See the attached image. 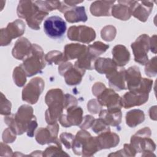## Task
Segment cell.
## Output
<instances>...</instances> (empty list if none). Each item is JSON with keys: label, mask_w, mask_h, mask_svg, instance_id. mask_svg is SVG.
<instances>
[{"label": "cell", "mask_w": 157, "mask_h": 157, "mask_svg": "<svg viewBox=\"0 0 157 157\" xmlns=\"http://www.w3.org/2000/svg\"><path fill=\"white\" fill-rule=\"evenodd\" d=\"M115 2V1H96L90 6V12L96 17L110 16L112 7Z\"/></svg>", "instance_id": "cell-24"}, {"label": "cell", "mask_w": 157, "mask_h": 157, "mask_svg": "<svg viewBox=\"0 0 157 157\" xmlns=\"http://www.w3.org/2000/svg\"><path fill=\"white\" fill-rule=\"evenodd\" d=\"M75 136L68 132H63L59 136V140L67 149L72 148Z\"/></svg>", "instance_id": "cell-39"}, {"label": "cell", "mask_w": 157, "mask_h": 157, "mask_svg": "<svg viewBox=\"0 0 157 157\" xmlns=\"http://www.w3.org/2000/svg\"><path fill=\"white\" fill-rule=\"evenodd\" d=\"M44 53L41 47L34 44L30 53L20 64L25 70L27 77H32L40 73L45 67Z\"/></svg>", "instance_id": "cell-6"}, {"label": "cell", "mask_w": 157, "mask_h": 157, "mask_svg": "<svg viewBox=\"0 0 157 157\" xmlns=\"http://www.w3.org/2000/svg\"><path fill=\"white\" fill-rule=\"evenodd\" d=\"M25 31V24L20 19L9 23L6 28L1 29L0 44L1 46L9 45L12 39L20 37Z\"/></svg>", "instance_id": "cell-8"}, {"label": "cell", "mask_w": 157, "mask_h": 157, "mask_svg": "<svg viewBox=\"0 0 157 157\" xmlns=\"http://www.w3.org/2000/svg\"><path fill=\"white\" fill-rule=\"evenodd\" d=\"M106 87L104 84H103L101 82H96L94 84V85L92 87V93L93 94L97 97L101 92L102 91L105 89Z\"/></svg>", "instance_id": "cell-45"}, {"label": "cell", "mask_w": 157, "mask_h": 157, "mask_svg": "<svg viewBox=\"0 0 157 157\" xmlns=\"http://www.w3.org/2000/svg\"><path fill=\"white\" fill-rule=\"evenodd\" d=\"M59 130V127L57 122L52 124H48L45 128H40L35 134L36 140L40 145L49 144L60 145L61 142L58 139Z\"/></svg>", "instance_id": "cell-12"}, {"label": "cell", "mask_w": 157, "mask_h": 157, "mask_svg": "<svg viewBox=\"0 0 157 157\" xmlns=\"http://www.w3.org/2000/svg\"><path fill=\"white\" fill-rule=\"evenodd\" d=\"M85 71V70L75 67L72 63L67 61L61 63L58 66L59 75L64 77L65 82L70 86L80 83Z\"/></svg>", "instance_id": "cell-9"}, {"label": "cell", "mask_w": 157, "mask_h": 157, "mask_svg": "<svg viewBox=\"0 0 157 157\" xmlns=\"http://www.w3.org/2000/svg\"><path fill=\"white\" fill-rule=\"evenodd\" d=\"M151 132L148 127H145L132 136L130 145L136 152L142 153V156H155L153 151L156 149V144L150 138Z\"/></svg>", "instance_id": "cell-5"}, {"label": "cell", "mask_w": 157, "mask_h": 157, "mask_svg": "<svg viewBox=\"0 0 157 157\" xmlns=\"http://www.w3.org/2000/svg\"><path fill=\"white\" fill-rule=\"evenodd\" d=\"M126 88L130 91H136L142 82V78L139 67L132 66L125 71Z\"/></svg>", "instance_id": "cell-18"}, {"label": "cell", "mask_w": 157, "mask_h": 157, "mask_svg": "<svg viewBox=\"0 0 157 157\" xmlns=\"http://www.w3.org/2000/svg\"><path fill=\"white\" fill-rule=\"evenodd\" d=\"M77 99L75 97L69 94H64V109H67V108L77 105Z\"/></svg>", "instance_id": "cell-43"}, {"label": "cell", "mask_w": 157, "mask_h": 157, "mask_svg": "<svg viewBox=\"0 0 157 157\" xmlns=\"http://www.w3.org/2000/svg\"><path fill=\"white\" fill-rule=\"evenodd\" d=\"M17 13L19 18L25 19L29 28L39 30L40 23L49 12L42 1H20Z\"/></svg>", "instance_id": "cell-2"}, {"label": "cell", "mask_w": 157, "mask_h": 157, "mask_svg": "<svg viewBox=\"0 0 157 157\" xmlns=\"http://www.w3.org/2000/svg\"><path fill=\"white\" fill-rule=\"evenodd\" d=\"M118 67L113 59L109 58H98L94 64V69L101 74H105V76L113 72Z\"/></svg>", "instance_id": "cell-25"}, {"label": "cell", "mask_w": 157, "mask_h": 157, "mask_svg": "<svg viewBox=\"0 0 157 157\" xmlns=\"http://www.w3.org/2000/svg\"><path fill=\"white\" fill-rule=\"evenodd\" d=\"M149 94H141L132 91L126 93L121 98V107L129 109L134 106H139L145 104L148 99Z\"/></svg>", "instance_id": "cell-17"}, {"label": "cell", "mask_w": 157, "mask_h": 157, "mask_svg": "<svg viewBox=\"0 0 157 157\" xmlns=\"http://www.w3.org/2000/svg\"><path fill=\"white\" fill-rule=\"evenodd\" d=\"M87 51L85 45L80 44H69L65 45L64 48V55L66 60L80 58Z\"/></svg>", "instance_id": "cell-28"}, {"label": "cell", "mask_w": 157, "mask_h": 157, "mask_svg": "<svg viewBox=\"0 0 157 157\" xmlns=\"http://www.w3.org/2000/svg\"><path fill=\"white\" fill-rule=\"evenodd\" d=\"M145 65V72L146 75L150 77L156 76L157 73L156 57L155 56L152 58L150 60L148 61Z\"/></svg>", "instance_id": "cell-36"}, {"label": "cell", "mask_w": 157, "mask_h": 157, "mask_svg": "<svg viewBox=\"0 0 157 157\" xmlns=\"http://www.w3.org/2000/svg\"><path fill=\"white\" fill-rule=\"evenodd\" d=\"M102 105L97 99H91L88 102L87 108L88 111L93 114H98L101 110Z\"/></svg>", "instance_id": "cell-40"}, {"label": "cell", "mask_w": 157, "mask_h": 157, "mask_svg": "<svg viewBox=\"0 0 157 157\" xmlns=\"http://www.w3.org/2000/svg\"><path fill=\"white\" fill-rule=\"evenodd\" d=\"M149 115L151 120H156V105L150 107L149 110Z\"/></svg>", "instance_id": "cell-47"}, {"label": "cell", "mask_w": 157, "mask_h": 157, "mask_svg": "<svg viewBox=\"0 0 157 157\" xmlns=\"http://www.w3.org/2000/svg\"><path fill=\"white\" fill-rule=\"evenodd\" d=\"M4 122L17 135L26 132L27 136L33 137L37 127L36 117L33 114V109L26 104L21 105L15 114L4 117Z\"/></svg>", "instance_id": "cell-1"}, {"label": "cell", "mask_w": 157, "mask_h": 157, "mask_svg": "<svg viewBox=\"0 0 157 157\" xmlns=\"http://www.w3.org/2000/svg\"><path fill=\"white\" fill-rule=\"evenodd\" d=\"M94 120H95L94 117H93L91 115H87L85 116L83 118L82 122L79 125L80 128L82 129L86 130V129H89L90 128H91Z\"/></svg>", "instance_id": "cell-42"}, {"label": "cell", "mask_w": 157, "mask_h": 157, "mask_svg": "<svg viewBox=\"0 0 157 157\" xmlns=\"http://www.w3.org/2000/svg\"><path fill=\"white\" fill-rule=\"evenodd\" d=\"M97 100L102 106L107 107V109H121V98L112 88L104 89L96 97Z\"/></svg>", "instance_id": "cell-15"}, {"label": "cell", "mask_w": 157, "mask_h": 157, "mask_svg": "<svg viewBox=\"0 0 157 157\" xmlns=\"http://www.w3.org/2000/svg\"><path fill=\"white\" fill-rule=\"evenodd\" d=\"M44 30L47 36L50 38H60L66 31V23L59 16H51L44 21Z\"/></svg>", "instance_id": "cell-11"}, {"label": "cell", "mask_w": 157, "mask_h": 157, "mask_svg": "<svg viewBox=\"0 0 157 157\" xmlns=\"http://www.w3.org/2000/svg\"><path fill=\"white\" fill-rule=\"evenodd\" d=\"M64 17L69 23L86 22L88 20L84 6H75L69 8L64 13Z\"/></svg>", "instance_id": "cell-27"}, {"label": "cell", "mask_w": 157, "mask_h": 157, "mask_svg": "<svg viewBox=\"0 0 157 157\" xmlns=\"http://www.w3.org/2000/svg\"><path fill=\"white\" fill-rule=\"evenodd\" d=\"M12 104L6 97L1 93V114L3 115H9L11 113Z\"/></svg>", "instance_id": "cell-38"}, {"label": "cell", "mask_w": 157, "mask_h": 157, "mask_svg": "<svg viewBox=\"0 0 157 157\" xmlns=\"http://www.w3.org/2000/svg\"><path fill=\"white\" fill-rule=\"evenodd\" d=\"M45 102L48 105L45 111V118L48 124H52L57 122L64 110V94L59 88L51 89L47 91Z\"/></svg>", "instance_id": "cell-3"}, {"label": "cell", "mask_w": 157, "mask_h": 157, "mask_svg": "<svg viewBox=\"0 0 157 157\" xmlns=\"http://www.w3.org/2000/svg\"><path fill=\"white\" fill-rule=\"evenodd\" d=\"M150 49L153 53H156V35L150 37Z\"/></svg>", "instance_id": "cell-46"}, {"label": "cell", "mask_w": 157, "mask_h": 157, "mask_svg": "<svg viewBox=\"0 0 157 157\" xmlns=\"http://www.w3.org/2000/svg\"><path fill=\"white\" fill-rule=\"evenodd\" d=\"M153 7V1H137L132 10V15L142 22H145Z\"/></svg>", "instance_id": "cell-21"}, {"label": "cell", "mask_w": 157, "mask_h": 157, "mask_svg": "<svg viewBox=\"0 0 157 157\" xmlns=\"http://www.w3.org/2000/svg\"><path fill=\"white\" fill-rule=\"evenodd\" d=\"M72 148L76 155L82 156H92L99 151L96 137L91 136L90 133L85 129L77 132Z\"/></svg>", "instance_id": "cell-4"}, {"label": "cell", "mask_w": 157, "mask_h": 157, "mask_svg": "<svg viewBox=\"0 0 157 157\" xmlns=\"http://www.w3.org/2000/svg\"><path fill=\"white\" fill-rule=\"evenodd\" d=\"M116 34V28L112 25H107L104 26L101 31V36L102 39L107 42L112 41L115 39Z\"/></svg>", "instance_id": "cell-34"}, {"label": "cell", "mask_w": 157, "mask_h": 157, "mask_svg": "<svg viewBox=\"0 0 157 157\" xmlns=\"http://www.w3.org/2000/svg\"><path fill=\"white\" fill-rule=\"evenodd\" d=\"M137 153L130 144H125L123 148L109 155V156H135Z\"/></svg>", "instance_id": "cell-35"}, {"label": "cell", "mask_w": 157, "mask_h": 157, "mask_svg": "<svg viewBox=\"0 0 157 157\" xmlns=\"http://www.w3.org/2000/svg\"><path fill=\"white\" fill-rule=\"evenodd\" d=\"M125 71L123 67H118L113 72L106 75V78L109 80V86L112 89L118 91L127 89L125 80Z\"/></svg>", "instance_id": "cell-19"}, {"label": "cell", "mask_w": 157, "mask_h": 157, "mask_svg": "<svg viewBox=\"0 0 157 157\" xmlns=\"http://www.w3.org/2000/svg\"><path fill=\"white\" fill-rule=\"evenodd\" d=\"M118 4L112 6L111 15L116 18L126 21L129 20L131 15L136 1H118Z\"/></svg>", "instance_id": "cell-16"}, {"label": "cell", "mask_w": 157, "mask_h": 157, "mask_svg": "<svg viewBox=\"0 0 157 157\" xmlns=\"http://www.w3.org/2000/svg\"><path fill=\"white\" fill-rule=\"evenodd\" d=\"M67 37L71 40L89 44L95 39L96 32L87 26H72L67 31Z\"/></svg>", "instance_id": "cell-13"}, {"label": "cell", "mask_w": 157, "mask_h": 157, "mask_svg": "<svg viewBox=\"0 0 157 157\" xmlns=\"http://www.w3.org/2000/svg\"><path fill=\"white\" fill-rule=\"evenodd\" d=\"M45 59L49 64H60L63 62L67 61L64 54L58 50H53L48 52L45 56Z\"/></svg>", "instance_id": "cell-31"}, {"label": "cell", "mask_w": 157, "mask_h": 157, "mask_svg": "<svg viewBox=\"0 0 157 157\" xmlns=\"http://www.w3.org/2000/svg\"><path fill=\"white\" fill-rule=\"evenodd\" d=\"M43 156H69V155L63 150L61 144L50 145L42 153Z\"/></svg>", "instance_id": "cell-33"}, {"label": "cell", "mask_w": 157, "mask_h": 157, "mask_svg": "<svg viewBox=\"0 0 157 157\" xmlns=\"http://www.w3.org/2000/svg\"><path fill=\"white\" fill-rule=\"evenodd\" d=\"M16 135L17 134L9 127L2 133V140L5 143H12L16 139Z\"/></svg>", "instance_id": "cell-41"}, {"label": "cell", "mask_w": 157, "mask_h": 157, "mask_svg": "<svg viewBox=\"0 0 157 157\" xmlns=\"http://www.w3.org/2000/svg\"><path fill=\"white\" fill-rule=\"evenodd\" d=\"M33 44L25 37L18 39L12 48V56L17 59L22 60L30 53Z\"/></svg>", "instance_id": "cell-22"}, {"label": "cell", "mask_w": 157, "mask_h": 157, "mask_svg": "<svg viewBox=\"0 0 157 157\" xmlns=\"http://www.w3.org/2000/svg\"><path fill=\"white\" fill-rule=\"evenodd\" d=\"M134 61L141 65H145L148 61V52L150 49V37L146 34L139 36L131 45Z\"/></svg>", "instance_id": "cell-10"}, {"label": "cell", "mask_w": 157, "mask_h": 157, "mask_svg": "<svg viewBox=\"0 0 157 157\" xmlns=\"http://www.w3.org/2000/svg\"><path fill=\"white\" fill-rule=\"evenodd\" d=\"M1 156H13V151L12 149L6 144L3 142L1 143V150H0Z\"/></svg>", "instance_id": "cell-44"}, {"label": "cell", "mask_w": 157, "mask_h": 157, "mask_svg": "<svg viewBox=\"0 0 157 157\" xmlns=\"http://www.w3.org/2000/svg\"><path fill=\"white\" fill-rule=\"evenodd\" d=\"M26 74L21 65L17 66L13 71L12 77L15 84L19 86H23L26 82Z\"/></svg>", "instance_id": "cell-32"}, {"label": "cell", "mask_w": 157, "mask_h": 157, "mask_svg": "<svg viewBox=\"0 0 157 157\" xmlns=\"http://www.w3.org/2000/svg\"><path fill=\"white\" fill-rule=\"evenodd\" d=\"M66 114H61L58 121L62 126L69 128L72 126H79L83 120V110L77 105L70 107L66 109Z\"/></svg>", "instance_id": "cell-14"}, {"label": "cell", "mask_w": 157, "mask_h": 157, "mask_svg": "<svg viewBox=\"0 0 157 157\" xmlns=\"http://www.w3.org/2000/svg\"><path fill=\"white\" fill-rule=\"evenodd\" d=\"M99 117L109 126H118L121 122L122 113L121 109H104L100 111Z\"/></svg>", "instance_id": "cell-23"}, {"label": "cell", "mask_w": 157, "mask_h": 157, "mask_svg": "<svg viewBox=\"0 0 157 157\" xmlns=\"http://www.w3.org/2000/svg\"><path fill=\"white\" fill-rule=\"evenodd\" d=\"M91 129H92V131L97 134L110 130L109 126L107 125L105 123H104L102 121V120L100 118L98 119H95L91 126Z\"/></svg>", "instance_id": "cell-37"}, {"label": "cell", "mask_w": 157, "mask_h": 157, "mask_svg": "<svg viewBox=\"0 0 157 157\" xmlns=\"http://www.w3.org/2000/svg\"><path fill=\"white\" fill-rule=\"evenodd\" d=\"M113 61L118 67H124L130 60V53L123 45H115L112 50Z\"/></svg>", "instance_id": "cell-26"}, {"label": "cell", "mask_w": 157, "mask_h": 157, "mask_svg": "<svg viewBox=\"0 0 157 157\" xmlns=\"http://www.w3.org/2000/svg\"><path fill=\"white\" fill-rule=\"evenodd\" d=\"M145 120L144 112L140 109H133L126 115V124L131 127L134 128L138 124H140Z\"/></svg>", "instance_id": "cell-29"}, {"label": "cell", "mask_w": 157, "mask_h": 157, "mask_svg": "<svg viewBox=\"0 0 157 157\" xmlns=\"http://www.w3.org/2000/svg\"><path fill=\"white\" fill-rule=\"evenodd\" d=\"M109 48V45L104 44L100 41H96L87 47L88 53L96 59L99 56L104 53Z\"/></svg>", "instance_id": "cell-30"}, {"label": "cell", "mask_w": 157, "mask_h": 157, "mask_svg": "<svg viewBox=\"0 0 157 157\" xmlns=\"http://www.w3.org/2000/svg\"><path fill=\"white\" fill-rule=\"evenodd\" d=\"M96 139L99 150L115 147L120 142L119 136L110 130L99 134Z\"/></svg>", "instance_id": "cell-20"}, {"label": "cell", "mask_w": 157, "mask_h": 157, "mask_svg": "<svg viewBox=\"0 0 157 157\" xmlns=\"http://www.w3.org/2000/svg\"><path fill=\"white\" fill-rule=\"evenodd\" d=\"M45 87L44 80L39 77L32 78L22 90V100L34 104L37 101Z\"/></svg>", "instance_id": "cell-7"}]
</instances>
